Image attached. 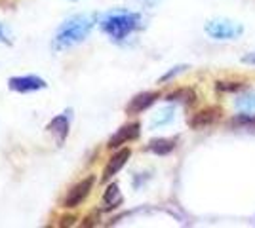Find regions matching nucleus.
<instances>
[{"label":"nucleus","instance_id":"nucleus-12","mask_svg":"<svg viewBox=\"0 0 255 228\" xmlns=\"http://www.w3.org/2000/svg\"><path fill=\"white\" fill-rule=\"evenodd\" d=\"M120 202H122V196H120L118 185L107 186L105 194H103V204H105L107 207H117Z\"/></svg>","mask_w":255,"mask_h":228},{"label":"nucleus","instance_id":"nucleus-15","mask_svg":"<svg viewBox=\"0 0 255 228\" xmlns=\"http://www.w3.org/2000/svg\"><path fill=\"white\" fill-rule=\"evenodd\" d=\"M173 120V110L171 109H164L160 110L158 114L152 118V126H166Z\"/></svg>","mask_w":255,"mask_h":228},{"label":"nucleus","instance_id":"nucleus-14","mask_svg":"<svg viewBox=\"0 0 255 228\" xmlns=\"http://www.w3.org/2000/svg\"><path fill=\"white\" fill-rule=\"evenodd\" d=\"M236 107L246 112H255V91H248L246 95L236 99Z\"/></svg>","mask_w":255,"mask_h":228},{"label":"nucleus","instance_id":"nucleus-8","mask_svg":"<svg viewBox=\"0 0 255 228\" xmlns=\"http://www.w3.org/2000/svg\"><path fill=\"white\" fill-rule=\"evenodd\" d=\"M129 156H131V151L129 149H122V151H118L109 162H107L105 169H103V175H101V179L103 181H111L115 175L126 165V162L129 160Z\"/></svg>","mask_w":255,"mask_h":228},{"label":"nucleus","instance_id":"nucleus-10","mask_svg":"<svg viewBox=\"0 0 255 228\" xmlns=\"http://www.w3.org/2000/svg\"><path fill=\"white\" fill-rule=\"evenodd\" d=\"M158 99V93L156 91H143L129 101V105L126 107V110L129 114H139L143 110H147L150 105H154V101Z\"/></svg>","mask_w":255,"mask_h":228},{"label":"nucleus","instance_id":"nucleus-11","mask_svg":"<svg viewBox=\"0 0 255 228\" xmlns=\"http://www.w3.org/2000/svg\"><path fill=\"white\" fill-rule=\"evenodd\" d=\"M175 149V141L173 139H154L149 143V151L158 154V156H166Z\"/></svg>","mask_w":255,"mask_h":228},{"label":"nucleus","instance_id":"nucleus-1","mask_svg":"<svg viewBox=\"0 0 255 228\" xmlns=\"http://www.w3.org/2000/svg\"><path fill=\"white\" fill-rule=\"evenodd\" d=\"M96 17L94 15H76L71 17L69 21H65L61 25V29L57 31L55 38H53V50L61 52L67 48H73L76 44H80L82 40L88 38V34L94 29Z\"/></svg>","mask_w":255,"mask_h":228},{"label":"nucleus","instance_id":"nucleus-20","mask_svg":"<svg viewBox=\"0 0 255 228\" xmlns=\"http://www.w3.org/2000/svg\"><path fill=\"white\" fill-rule=\"evenodd\" d=\"M143 4H147V6H156L160 0H141Z\"/></svg>","mask_w":255,"mask_h":228},{"label":"nucleus","instance_id":"nucleus-13","mask_svg":"<svg viewBox=\"0 0 255 228\" xmlns=\"http://www.w3.org/2000/svg\"><path fill=\"white\" fill-rule=\"evenodd\" d=\"M194 99H196V93L189 89V87H185V89H177V91H173L168 95V101H181V103H194Z\"/></svg>","mask_w":255,"mask_h":228},{"label":"nucleus","instance_id":"nucleus-16","mask_svg":"<svg viewBox=\"0 0 255 228\" xmlns=\"http://www.w3.org/2000/svg\"><path fill=\"white\" fill-rule=\"evenodd\" d=\"M234 126H240V128H255V116L254 114H240L233 120Z\"/></svg>","mask_w":255,"mask_h":228},{"label":"nucleus","instance_id":"nucleus-19","mask_svg":"<svg viewBox=\"0 0 255 228\" xmlns=\"http://www.w3.org/2000/svg\"><path fill=\"white\" fill-rule=\"evenodd\" d=\"M244 63L255 65V54H248V55H244Z\"/></svg>","mask_w":255,"mask_h":228},{"label":"nucleus","instance_id":"nucleus-3","mask_svg":"<svg viewBox=\"0 0 255 228\" xmlns=\"http://www.w3.org/2000/svg\"><path fill=\"white\" fill-rule=\"evenodd\" d=\"M242 25H236L233 21H223V19H215L206 25V33L217 38V40H229V38H236L238 34H242Z\"/></svg>","mask_w":255,"mask_h":228},{"label":"nucleus","instance_id":"nucleus-21","mask_svg":"<svg viewBox=\"0 0 255 228\" xmlns=\"http://www.w3.org/2000/svg\"><path fill=\"white\" fill-rule=\"evenodd\" d=\"M0 40H6V38H4V33H2V29H0Z\"/></svg>","mask_w":255,"mask_h":228},{"label":"nucleus","instance_id":"nucleus-7","mask_svg":"<svg viewBox=\"0 0 255 228\" xmlns=\"http://www.w3.org/2000/svg\"><path fill=\"white\" fill-rule=\"evenodd\" d=\"M139 126L137 122H133V124H126V126H122L120 130L109 139V149H117V147H120V145H126V143L133 141V139H137L139 137Z\"/></svg>","mask_w":255,"mask_h":228},{"label":"nucleus","instance_id":"nucleus-18","mask_svg":"<svg viewBox=\"0 0 255 228\" xmlns=\"http://www.w3.org/2000/svg\"><path fill=\"white\" fill-rule=\"evenodd\" d=\"M183 69H187V67H185V65L175 67V69H173V71H170V73H168V75H164V76H162V78H160V82H166V80H170L171 76L179 75V73H181V71H183Z\"/></svg>","mask_w":255,"mask_h":228},{"label":"nucleus","instance_id":"nucleus-6","mask_svg":"<svg viewBox=\"0 0 255 228\" xmlns=\"http://www.w3.org/2000/svg\"><path fill=\"white\" fill-rule=\"evenodd\" d=\"M73 114V110H65L63 114H59V116H55V118L48 124V131L52 133V135H55V139H57V143L61 145V143L65 141V137L69 135V126H71V116Z\"/></svg>","mask_w":255,"mask_h":228},{"label":"nucleus","instance_id":"nucleus-5","mask_svg":"<svg viewBox=\"0 0 255 228\" xmlns=\"http://www.w3.org/2000/svg\"><path fill=\"white\" fill-rule=\"evenodd\" d=\"M48 86L46 80L40 76L27 75V76H13L8 80V87L11 91H17V93H31V91H38Z\"/></svg>","mask_w":255,"mask_h":228},{"label":"nucleus","instance_id":"nucleus-17","mask_svg":"<svg viewBox=\"0 0 255 228\" xmlns=\"http://www.w3.org/2000/svg\"><path fill=\"white\" fill-rule=\"evenodd\" d=\"M242 87V82H217V89L219 91H238Z\"/></svg>","mask_w":255,"mask_h":228},{"label":"nucleus","instance_id":"nucleus-9","mask_svg":"<svg viewBox=\"0 0 255 228\" xmlns=\"http://www.w3.org/2000/svg\"><path fill=\"white\" fill-rule=\"evenodd\" d=\"M219 116H221V109H219V107H208V109L198 110V112L189 120V124H191V128H194V130H200V128L212 126Z\"/></svg>","mask_w":255,"mask_h":228},{"label":"nucleus","instance_id":"nucleus-4","mask_svg":"<svg viewBox=\"0 0 255 228\" xmlns=\"http://www.w3.org/2000/svg\"><path fill=\"white\" fill-rule=\"evenodd\" d=\"M94 183H96V177L94 175H90V177H86V179H82L80 183H76L69 192H67V196H65L63 200V206L65 207H76L80 206L82 202H84L86 198L90 196V192H92V188H94Z\"/></svg>","mask_w":255,"mask_h":228},{"label":"nucleus","instance_id":"nucleus-2","mask_svg":"<svg viewBox=\"0 0 255 228\" xmlns=\"http://www.w3.org/2000/svg\"><path fill=\"white\" fill-rule=\"evenodd\" d=\"M139 21H141V17H139L137 13L118 10V11L107 13L105 17L101 19V29H103V33H107L111 38L122 40V38H126L128 34L133 33V31L137 29Z\"/></svg>","mask_w":255,"mask_h":228}]
</instances>
